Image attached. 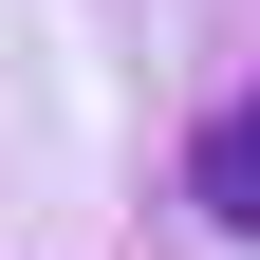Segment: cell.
Instances as JSON below:
<instances>
[{
    "instance_id": "1",
    "label": "cell",
    "mask_w": 260,
    "mask_h": 260,
    "mask_svg": "<svg viewBox=\"0 0 260 260\" xmlns=\"http://www.w3.org/2000/svg\"><path fill=\"white\" fill-rule=\"evenodd\" d=\"M186 223L205 242H260V75L205 112V149H186Z\"/></svg>"
}]
</instances>
